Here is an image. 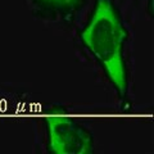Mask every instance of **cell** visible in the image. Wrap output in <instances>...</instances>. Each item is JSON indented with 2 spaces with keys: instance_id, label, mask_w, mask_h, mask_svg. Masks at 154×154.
Returning a JSON list of instances; mask_svg holds the SVG:
<instances>
[{
  "instance_id": "cell-1",
  "label": "cell",
  "mask_w": 154,
  "mask_h": 154,
  "mask_svg": "<svg viewBox=\"0 0 154 154\" xmlns=\"http://www.w3.org/2000/svg\"><path fill=\"white\" fill-rule=\"evenodd\" d=\"M126 37V27L113 0H95L89 21L80 32V38L103 68L119 99L126 98L128 91L123 54Z\"/></svg>"
},
{
  "instance_id": "cell-3",
  "label": "cell",
  "mask_w": 154,
  "mask_h": 154,
  "mask_svg": "<svg viewBox=\"0 0 154 154\" xmlns=\"http://www.w3.org/2000/svg\"><path fill=\"white\" fill-rule=\"evenodd\" d=\"M88 0H28L38 17L49 21H69L85 7Z\"/></svg>"
},
{
  "instance_id": "cell-2",
  "label": "cell",
  "mask_w": 154,
  "mask_h": 154,
  "mask_svg": "<svg viewBox=\"0 0 154 154\" xmlns=\"http://www.w3.org/2000/svg\"><path fill=\"white\" fill-rule=\"evenodd\" d=\"M46 149L51 154H89L94 148V136L73 118L60 114L48 116Z\"/></svg>"
}]
</instances>
